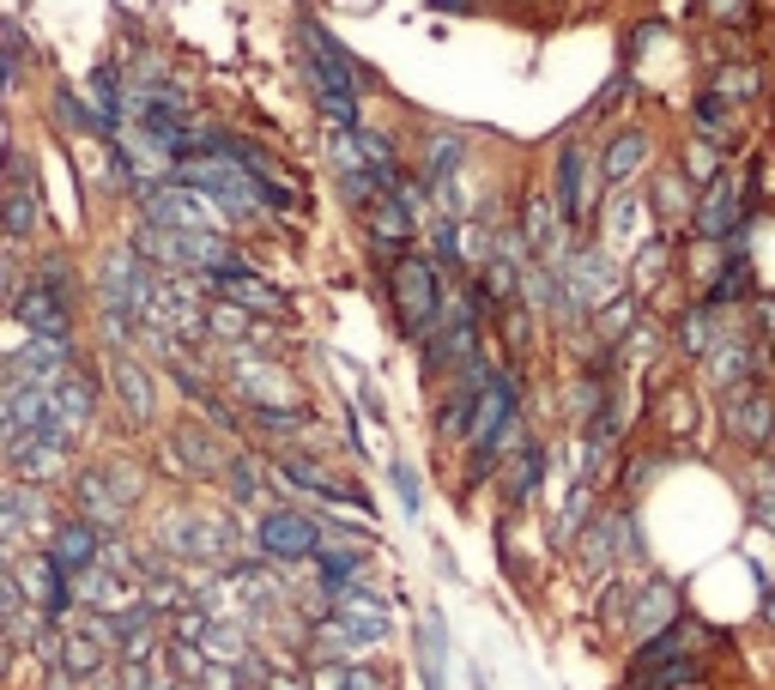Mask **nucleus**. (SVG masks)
Returning <instances> with one entry per match:
<instances>
[{"label":"nucleus","mask_w":775,"mask_h":690,"mask_svg":"<svg viewBox=\"0 0 775 690\" xmlns=\"http://www.w3.org/2000/svg\"><path fill=\"white\" fill-rule=\"evenodd\" d=\"M13 285H19V279H13V267L0 261V303H13Z\"/></svg>","instance_id":"052dcab7"},{"label":"nucleus","mask_w":775,"mask_h":690,"mask_svg":"<svg viewBox=\"0 0 775 690\" xmlns=\"http://www.w3.org/2000/svg\"><path fill=\"white\" fill-rule=\"evenodd\" d=\"M733 321H739V309H715V303L696 297L691 309L672 321V346H679L684 364H703V358H709L715 346L727 339V327H733Z\"/></svg>","instance_id":"bb28decb"},{"label":"nucleus","mask_w":775,"mask_h":690,"mask_svg":"<svg viewBox=\"0 0 775 690\" xmlns=\"http://www.w3.org/2000/svg\"><path fill=\"white\" fill-rule=\"evenodd\" d=\"M140 503H145V467H133V460H85V467H73V515L92 522L97 534H121Z\"/></svg>","instance_id":"20e7f679"},{"label":"nucleus","mask_w":775,"mask_h":690,"mask_svg":"<svg viewBox=\"0 0 775 690\" xmlns=\"http://www.w3.org/2000/svg\"><path fill=\"white\" fill-rule=\"evenodd\" d=\"M703 13L727 31H745L751 25V0H703Z\"/></svg>","instance_id":"864d4df0"},{"label":"nucleus","mask_w":775,"mask_h":690,"mask_svg":"<svg viewBox=\"0 0 775 690\" xmlns=\"http://www.w3.org/2000/svg\"><path fill=\"white\" fill-rule=\"evenodd\" d=\"M7 309L19 315L25 334H43V339H73V303L55 297L49 285H19Z\"/></svg>","instance_id":"c756f323"},{"label":"nucleus","mask_w":775,"mask_h":690,"mask_svg":"<svg viewBox=\"0 0 775 690\" xmlns=\"http://www.w3.org/2000/svg\"><path fill=\"white\" fill-rule=\"evenodd\" d=\"M436 13H467V7H473V0H431Z\"/></svg>","instance_id":"680f3d73"},{"label":"nucleus","mask_w":775,"mask_h":690,"mask_svg":"<svg viewBox=\"0 0 775 690\" xmlns=\"http://www.w3.org/2000/svg\"><path fill=\"white\" fill-rule=\"evenodd\" d=\"M369 558H376V546H340V539H321V551L309 558V570H316V587H328L333 594H345V587L369 582Z\"/></svg>","instance_id":"473e14b6"},{"label":"nucleus","mask_w":775,"mask_h":690,"mask_svg":"<svg viewBox=\"0 0 775 690\" xmlns=\"http://www.w3.org/2000/svg\"><path fill=\"white\" fill-rule=\"evenodd\" d=\"M328 624L345 636V648H352V654H369V648L388 642L395 612H388V594H381L376 582H357V587H345V594H333Z\"/></svg>","instance_id":"dca6fc26"},{"label":"nucleus","mask_w":775,"mask_h":690,"mask_svg":"<svg viewBox=\"0 0 775 690\" xmlns=\"http://www.w3.org/2000/svg\"><path fill=\"white\" fill-rule=\"evenodd\" d=\"M758 612H763V624L775 630V582H763V599H758Z\"/></svg>","instance_id":"bf43d9fd"},{"label":"nucleus","mask_w":775,"mask_h":690,"mask_svg":"<svg viewBox=\"0 0 775 690\" xmlns=\"http://www.w3.org/2000/svg\"><path fill=\"white\" fill-rule=\"evenodd\" d=\"M648 164H655V133H648L643 121H618L600 140V152H594V169H600L606 195H612V188H631Z\"/></svg>","instance_id":"5701e85b"},{"label":"nucleus","mask_w":775,"mask_h":690,"mask_svg":"<svg viewBox=\"0 0 775 690\" xmlns=\"http://www.w3.org/2000/svg\"><path fill=\"white\" fill-rule=\"evenodd\" d=\"M448 285H455V279H448L431 255H419V248H407V255L388 261V273H381V297H388L395 334L407 339V346H419V339L436 327V315H443V303H448Z\"/></svg>","instance_id":"f03ea898"},{"label":"nucleus","mask_w":775,"mask_h":690,"mask_svg":"<svg viewBox=\"0 0 775 690\" xmlns=\"http://www.w3.org/2000/svg\"><path fill=\"white\" fill-rule=\"evenodd\" d=\"M419 678L424 690H448V624L436 606H424L419 618Z\"/></svg>","instance_id":"58836bf2"},{"label":"nucleus","mask_w":775,"mask_h":690,"mask_svg":"<svg viewBox=\"0 0 775 690\" xmlns=\"http://www.w3.org/2000/svg\"><path fill=\"white\" fill-rule=\"evenodd\" d=\"M721 169H727V157L715 152V145H703V140H684V152H679V176H684V183H691V188L715 183Z\"/></svg>","instance_id":"c03bdc74"},{"label":"nucleus","mask_w":775,"mask_h":690,"mask_svg":"<svg viewBox=\"0 0 775 690\" xmlns=\"http://www.w3.org/2000/svg\"><path fill=\"white\" fill-rule=\"evenodd\" d=\"M158 551L183 570H224L237 558V527L224 515H200V508H171L158 522Z\"/></svg>","instance_id":"39448f33"},{"label":"nucleus","mask_w":775,"mask_h":690,"mask_svg":"<svg viewBox=\"0 0 775 690\" xmlns=\"http://www.w3.org/2000/svg\"><path fill=\"white\" fill-rule=\"evenodd\" d=\"M43 231V188L37 164L25 152H7V176H0V236L7 243H37Z\"/></svg>","instance_id":"a211bd4d"},{"label":"nucleus","mask_w":775,"mask_h":690,"mask_svg":"<svg viewBox=\"0 0 775 690\" xmlns=\"http://www.w3.org/2000/svg\"><path fill=\"white\" fill-rule=\"evenodd\" d=\"M255 648H261V642L249 636L243 618H207V630H200V654H207V666H243Z\"/></svg>","instance_id":"e433bc0d"},{"label":"nucleus","mask_w":775,"mask_h":690,"mask_svg":"<svg viewBox=\"0 0 775 690\" xmlns=\"http://www.w3.org/2000/svg\"><path fill=\"white\" fill-rule=\"evenodd\" d=\"M73 364H80V358H73V339L31 334L25 346L0 364V388H55V382H61Z\"/></svg>","instance_id":"393cba45"},{"label":"nucleus","mask_w":775,"mask_h":690,"mask_svg":"<svg viewBox=\"0 0 775 690\" xmlns=\"http://www.w3.org/2000/svg\"><path fill=\"white\" fill-rule=\"evenodd\" d=\"M13 582H19V594H25L31 612H43L49 624L73 618V575H67L49 551H25V558L13 563Z\"/></svg>","instance_id":"412c9836"},{"label":"nucleus","mask_w":775,"mask_h":690,"mask_svg":"<svg viewBox=\"0 0 775 690\" xmlns=\"http://www.w3.org/2000/svg\"><path fill=\"white\" fill-rule=\"evenodd\" d=\"M19 73H25V37L19 25H0V97L19 92Z\"/></svg>","instance_id":"a18cd8bd"},{"label":"nucleus","mask_w":775,"mask_h":690,"mask_svg":"<svg viewBox=\"0 0 775 690\" xmlns=\"http://www.w3.org/2000/svg\"><path fill=\"white\" fill-rule=\"evenodd\" d=\"M267 472H273L279 484H285L291 496H309V503H328V508H357V515H376V503H369V491L352 479V472L328 467L321 455H309V448H279L273 460H267Z\"/></svg>","instance_id":"423d86ee"},{"label":"nucleus","mask_w":775,"mask_h":690,"mask_svg":"<svg viewBox=\"0 0 775 690\" xmlns=\"http://www.w3.org/2000/svg\"><path fill=\"white\" fill-rule=\"evenodd\" d=\"M152 297H158V267L140 261V248L133 243H116L97 261V309H121L133 321L152 315Z\"/></svg>","instance_id":"1a4fd4ad"},{"label":"nucleus","mask_w":775,"mask_h":690,"mask_svg":"<svg viewBox=\"0 0 775 690\" xmlns=\"http://www.w3.org/2000/svg\"><path fill=\"white\" fill-rule=\"evenodd\" d=\"M255 551L273 570H297V563H309L321 551V515H309L297 503H267L255 515Z\"/></svg>","instance_id":"6e6552de"},{"label":"nucleus","mask_w":775,"mask_h":690,"mask_svg":"<svg viewBox=\"0 0 775 690\" xmlns=\"http://www.w3.org/2000/svg\"><path fill=\"white\" fill-rule=\"evenodd\" d=\"M643 558V534H636V515L624 503L594 508V522L576 534V563L588 575H618L624 563Z\"/></svg>","instance_id":"9d476101"},{"label":"nucleus","mask_w":775,"mask_h":690,"mask_svg":"<svg viewBox=\"0 0 775 690\" xmlns=\"http://www.w3.org/2000/svg\"><path fill=\"white\" fill-rule=\"evenodd\" d=\"M770 376H775V358L763 352V339L751 334L745 321L727 327V339L715 346L709 358H703V382H709L715 400H721V394H733V388H745V382H770Z\"/></svg>","instance_id":"4468645a"},{"label":"nucleus","mask_w":775,"mask_h":690,"mask_svg":"<svg viewBox=\"0 0 775 690\" xmlns=\"http://www.w3.org/2000/svg\"><path fill=\"white\" fill-rule=\"evenodd\" d=\"M600 236H606V248H631V255H636V243L655 236L648 200L636 195V188H612V195L600 200Z\"/></svg>","instance_id":"c85d7f7f"},{"label":"nucleus","mask_w":775,"mask_h":690,"mask_svg":"<svg viewBox=\"0 0 775 690\" xmlns=\"http://www.w3.org/2000/svg\"><path fill=\"white\" fill-rule=\"evenodd\" d=\"M55 116H61V128H73V133H85V140H97V133H104V121H97V109H85L80 104V92H55ZM109 140V133H104Z\"/></svg>","instance_id":"49530a36"},{"label":"nucleus","mask_w":775,"mask_h":690,"mask_svg":"<svg viewBox=\"0 0 775 690\" xmlns=\"http://www.w3.org/2000/svg\"><path fill=\"white\" fill-rule=\"evenodd\" d=\"M539 484H545V443H533V436H527V443L497 467V496H503V508H509V515H521V508L539 496Z\"/></svg>","instance_id":"7c9ffc66"},{"label":"nucleus","mask_w":775,"mask_h":690,"mask_svg":"<svg viewBox=\"0 0 775 690\" xmlns=\"http://www.w3.org/2000/svg\"><path fill=\"white\" fill-rule=\"evenodd\" d=\"M37 690H85V685H80V678H67L61 666H43V685Z\"/></svg>","instance_id":"4d7b16f0"},{"label":"nucleus","mask_w":775,"mask_h":690,"mask_svg":"<svg viewBox=\"0 0 775 690\" xmlns=\"http://www.w3.org/2000/svg\"><path fill=\"white\" fill-rule=\"evenodd\" d=\"M121 92H128V79H121L109 61H97L92 73H85V97H92V109H97V121H104V133H116V121H121Z\"/></svg>","instance_id":"37998d69"},{"label":"nucleus","mask_w":775,"mask_h":690,"mask_svg":"<svg viewBox=\"0 0 775 690\" xmlns=\"http://www.w3.org/2000/svg\"><path fill=\"white\" fill-rule=\"evenodd\" d=\"M643 200H648V219H655V231L660 236H679V231H691V207H696V188L684 183L679 169H667L655 188H643Z\"/></svg>","instance_id":"f704fd0d"},{"label":"nucleus","mask_w":775,"mask_h":690,"mask_svg":"<svg viewBox=\"0 0 775 690\" xmlns=\"http://www.w3.org/2000/svg\"><path fill=\"white\" fill-rule=\"evenodd\" d=\"M721 430L727 443L745 455H775V394L770 382H745V388L721 394Z\"/></svg>","instance_id":"f3484780"},{"label":"nucleus","mask_w":775,"mask_h":690,"mask_svg":"<svg viewBox=\"0 0 775 690\" xmlns=\"http://www.w3.org/2000/svg\"><path fill=\"white\" fill-rule=\"evenodd\" d=\"M745 327L763 339V352L775 358V291H758V297L745 303Z\"/></svg>","instance_id":"8fccbe9b"},{"label":"nucleus","mask_w":775,"mask_h":690,"mask_svg":"<svg viewBox=\"0 0 775 690\" xmlns=\"http://www.w3.org/2000/svg\"><path fill=\"white\" fill-rule=\"evenodd\" d=\"M224 388L237 394L243 412H261V406H303L297 400V376L267 352H231L224 358Z\"/></svg>","instance_id":"ddd939ff"},{"label":"nucleus","mask_w":775,"mask_h":690,"mask_svg":"<svg viewBox=\"0 0 775 690\" xmlns=\"http://www.w3.org/2000/svg\"><path fill=\"white\" fill-rule=\"evenodd\" d=\"M357 224H364V243L376 248L381 261H395V255H407L412 236H419V219H412L407 207H400L395 195H376L364 212H357Z\"/></svg>","instance_id":"cd10ccee"},{"label":"nucleus","mask_w":775,"mask_h":690,"mask_svg":"<svg viewBox=\"0 0 775 690\" xmlns=\"http://www.w3.org/2000/svg\"><path fill=\"white\" fill-rule=\"evenodd\" d=\"M109 394L121 406V424L145 436L152 418H158V370L133 352H109Z\"/></svg>","instance_id":"4be33fe9"},{"label":"nucleus","mask_w":775,"mask_h":690,"mask_svg":"<svg viewBox=\"0 0 775 690\" xmlns=\"http://www.w3.org/2000/svg\"><path fill=\"white\" fill-rule=\"evenodd\" d=\"M679 618H684L679 582H667V575H643L636 594H631V612H624V636L648 642V636H660V630H672Z\"/></svg>","instance_id":"a878e982"},{"label":"nucleus","mask_w":775,"mask_h":690,"mask_svg":"<svg viewBox=\"0 0 775 690\" xmlns=\"http://www.w3.org/2000/svg\"><path fill=\"white\" fill-rule=\"evenodd\" d=\"M479 394L485 388H460V382H443V400H436V443H467L479 412Z\"/></svg>","instance_id":"ea45409f"},{"label":"nucleus","mask_w":775,"mask_h":690,"mask_svg":"<svg viewBox=\"0 0 775 690\" xmlns=\"http://www.w3.org/2000/svg\"><path fill=\"white\" fill-rule=\"evenodd\" d=\"M557 279H564V297L576 303L582 315H594L612 297H624V267H618V255L606 243H576L564 255V267H557Z\"/></svg>","instance_id":"f8f14e48"},{"label":"nucleus","mask_w":775,"mask_h":690,"mask_svg":"<svg viewBox=\"0 0 775 690\" xmlns=\"http://www.w3.org/2000/svg\"><path fill=\"white\" fill-rule=\"evenodd\" d=\"M388 479H395L400 508H407V515H419V508H424V484H419V472H412L407 460H388Z\"/></svg>","instance_id":"3c124183"},{"label":"nucleus","mask_w":775,"mask_h":690,"mask_svg":"<svg viewBox=\"0 0 775 690\" xmlns=\"http://www.w3.org/2000/svg\"><path fill=\"white\" fill-rule=\"evenodd\" d=\"M37 285H49L55 297H67V303H73V291H80V273H73V261H67V255H43V267H37Z\"/></svg>","instance_id":"09e8293b"},{"label":"nucleus","mask_w":775,"mask_h":690,"mask_svg":"<svg viewBox=\"0 0 775 690\" xmlns=\"http://www.w3.org/2000/svg\"><path fill=\"white\" fill-rule=\"evenodd\" d=\"M164 443H171V460H176V472H183V479H195V484H219L224 479L231 448L219 443V430H212L200 412L176 418V424L164 430Z\"/></svg>","instance_id":"aec40b11"},{"label":"nucleus","mask_w":775,"mask_h":690,"mask_svg":"<svg viewBox=\"0 0 775 690\" xmlns=\"http://www.w3.org/2000/svg\"><path fill=\"white\" fill-rule=\"evenodd\" d=\"M249 424H255V436H267V443L297 448L303 436L316 430V418L303 412V406H261V412H249Z\"/></svg>","instance_id":"79ce46f5"},{"label":"nucleus","mask_w":775,"mask_h":690,"mask_svg":"<svg viewBox=\"0 0 775 690\" xmlns=\"http://www.w3.org/2000/svg\"><path fill=\"white\" fill-rule=\"evenodd\" d=\"M552 207H557V219L569 224V231H582V224L600 212V200H606V188H600V169H594V152H588V140H564L557 145V169H552Z\"/></svg>","instance_id":"9b49d317"},{"label":"nucleus","mask_w":775,"mask_h":690,"mask_svg":"<svg viewBox=\"0 0 775 690\" xmlns=\"http://www.w3.org/2000/svg\"><path fill=\"white\" fill-rule=\"evenodd\" d=\"M19 612H25V594H19V582H13V570H0V636L19 624Z\"/></svg>","instance_id":"5fc2aeb1"},{"label":"nucleus","mask_w":775,"mask_h":690,"mask_svg":"<svg viewBox=\"0 0 775 690\" xmlns=\"http://www.w3.org/2000/svg\"><path fill=\"white\" fill-rule=\"evenodd\" d=\"M164 666H171L176 685H200V673H207V654H200L195 642H164Z\"/></svg>","instance_id":"de8ad7c7"},{"label":"nucleus","mask_w":775,"mask_h":690,"mask_svg":"<svg viewBox=\"0 0 775 690\" xmlns=\"http://www.w3.org/2000/svg\"><path fill=\"white\" fill-rule=\"evenodd\" d=\"M291 31H297V55H303V73H309V92H316L321 121H328V128H357V92H364V67H357V55L309 13H297Z\"/></svg>","instance_id":"f257e3e1"},{"label":"nucleus","mask_w":775,"mask_h":690,"mask_svg":"<svg viewBox=\"0 0 775 690\" xmlns=\"http://www.w3.org/2000/svg\"><path fill=\"white\" fill-rule=\"evenodd\" d=\"M340 690H395V685H388V678H381L376 666L352 660V666H345V685H340Z\"/></svg>","instance_id":"6e6d98bb"},{"label":"nucleus","mask_w":775,"mask_h":690,"mask_svg":"<svg viewBox=\"0 0 775 690\" xmlns=\"http://www.w3.org/2000/svg\"><path fill=\"white\" fill-rule=\"evenodd\" d=\"M61 666L67 678H80L85 690L97 685V678H109L116 673V636H109V624H104V612H73V618H61Z\"/></svg>","instance_id":"2eb2a0df"},{"label":"nucleus","mask_w":775,"mask_h":690,"mask_svg":"<svg viewBox=\"0 0 775 690\" xmlns=\"http://www.w3.org/2000/svg\"><path fill=\"white\" fill-rule=\"evenodd\" d=\"M357 400H364V412H369V418H376V424H381V430H388V406H381V400H376V388H357Z\"/></svg>","instance_id":"13d9d810"},{"label":"nucleus","mask_w":775,"mask_h":690,"mask_svg":"<svg viewBox=\"0 0 775 690\" xmlns=\"http://www.w3.org/2000/svg\"><path fill=\"white\" fill-rule=\"evenodd\" d=\"M751 297H758V273H751V248H745V255L721 248V267H715V273L703 279V303H715V309H745Z\"/></svg>","instance_id":"72a5a7b5"},{"label":"nucleus","mask_w":775,"mask_h":690,"mask_svg":"<svg viewBox=\"0 0 775 690\" xmlns=\"http://www.w3.org/2000/svg\"><path fill=\"white\" fill-rule=\"evenodd\" d=\"M485 327H479V297L473 291H455L448 285V303H443V315H436V327L419 339V370L424 376H448L455 364H467L473 352H485Z\"/></svg>","instance_id":"0eeeda50"},{"label":"nucleus","mask_w":775,"mask_h":690,"mask_svg":"<svg viewBox=\"0 0 775 690\" xmlns=\"http://www.w3.org/2000/svg\"><path fill=\"white\" fill-rule=\"evenodd\" d=\"M751 231H758V195H751V176L727 164L715 183L696 188V207H691V243H721L733 255L751 248Z\"/></svg>","instance_id":"7ed1b4c3"},{"label":"nucleus","mask_w":775,"mask_h":690,"mask_svg":"<svg viewBox=\"0 0 775 690\" xmlns=\"http://www.w3.org/2000/svg\"><path fill=\"white\" fill-rule=\"evenodd\" d=\"M200 291H207V297L237 303V309L261 315V321H285V315H291L285 285H273V279L255 273V267H224V273H207V279H200Z\"/></svg>","instance_id":"b1692460"},{"label":"nucleus","mask_w":775,"mask_h":690,"mask_svg":"<svg viewBox=\"0 0 775 690\" xmlns=\"http://www.w3.org/2000/svg\"><path fill=\"white\" fill-rule=\"evenodd\" d=\"M460 164H467V140H460L455 128H431L419 140V176L424 183H448Z\"/></svg>","instance_id":"a19ab883"},{"label":"nucleus","mask_w":775,"mask_h":690,"mask_svg":"<svg viewBox=\"0 0 775 690\" xmlns=\"http://www.w3.org/2000/svg\"><path fill=\"white\" fill-rule=\"evenodd\" d=\"M104 539H109V534H97L92 522H80V515H61L37 551H49V558L61 563L67 575H80V570H92V563L104 558Z\"/></svg>","instance_id":"2f4dec72"},{"label":"nucleus","mask_w":775,"mask_h":690,"mask_svg":"<svg viewBox=\"0 0 775 690\" xmlns=\"http://www.w3.org/2000/svg\"><path fill=\"white\" fill-rule=\"evenodd\" d=\"M55 412H61V424L73 430V436H85L97 418V376L85 364H73L61 382H55Z\"/></svg>","instance_id":"c9c22d12"},{"label":"nucleus","mask_w":775,"mask_h":690,"mask_svg":"<svg viewBox=\"0 0 775 690\" xmlns=\"http://www.w3.org/2000/svg\"><path fill=\"white\" fill-rule=\"evenodd\" d=\"M219 484H224V496H231V508H267V467L249 448H231Z\"/></svg>","instance_id":"4c0bfd02"},{"label":"nucleus","mask_w":775,"mask_h":690,"mask_svg":"<svg viewBox=\"0 0 775 690\" xmlns=\"http://www.w3.org/2000/svg\"><path fill=\"white\" fill-rule=\"evenodd\" d=\"M140 224H164V231H224V212L212 207L200 188L171 183L158 188H140Z\"/></svg>","instance_id":"6ab92c4d"},{"label":"nucleus","mask_w":775,"mask_h":690,"mask_svg":"<svg viewBox=\"0 0 775 690\" xmlns=\"http://www.w3.org/2000/svg\"><path fill=\"white\" fill-rule=\"evenodd\" d=\"M751 522L775 534V472H763V479L751 484Z\"/></svg>","instance_id":"603ef678"}]
</instances>
